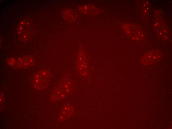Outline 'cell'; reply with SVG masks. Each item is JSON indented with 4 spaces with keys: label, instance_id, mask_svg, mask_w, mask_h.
<instances>
[{
    "label": "cell",
    "instance_id": "1",
    "mask_svg": "<svg viewBox=\"0 0 172 129\" xmlns=\"http://www.w3.org/2000/svg\"><path fill=\"white\" fill-rule=\"evenodd\" d=\"M73 89V83L71 77L67 74H64L52 90L51 101H56L65 98L71 93Z\"/></svg>",
    "mask_w": 172,
    "mask_h": 129
},
{
    "label": "cell",
    "instance_id": "2",
    "mask_svg": "<svg viewBox=\"0 0 172 129\" xmlns=\"http://www.w3.org/2000/svg\"><path fill=\"white\" fill-rule=\"evenodd\" d=\"M51 77V72L48 69H42L38 71L32 78L34 87L39 90L45 89L48 86Z\"/></svg>",
    "mask_w": 172,
    "mask_h": 129
},
{
    "label": "cell",
    "instance_id": "3",
    "mask_svg": "<svg viewBox=\"0 0 172 129\" xmlns=\"http://www.w3.org/2000/svg\"><path fill=\"white\" fill-rule=\"evenodd\" d=\"M88 64L86 55L80 50L77 55L76 69L78 74L84 77H87L89 75Z\"/></svg>",
    "mask_w": 172,
    "mask_h": 129
},
{
    "label": "cell",
    "instance_id": "4",
    "mask_svg": "<svg viewBox=\"0 0 172 129\" xmlns=\"http://www.w3.org/2000/svg\"><path fill=\"white\" fill-rule=\"evenodd\" d=\"M161 54L158 51L154 50L146 54L141 60L144 65H150L157 62L160 59Z\"/></svg>",
    "mask_w": 172,
    "mask_h": 129
},
{
    "label": "cell",
    "instance_id": "5",
    "mask_svg": "<svg viewBox=\"0 0 172 129\" xmlns=\"http://www.w3.org/2000/svg\"><path fill=\"white\" fill-rule=\"evenodd\" d=\"M74 111L73 107L72 105L67 103L65 104L62 108L59 115L58 121L62 122L66 120L72 115Z\"/></svg>",
    "mask_w": 172,
    "mask_h": 129
},
{
    "label": "cell",
    "instance_id": "6",
    "mask_svg": "<svg viewBox=\"0 0 172 129\" xmlns=\"http://www.w3.org/2000/svg\"><path fill=\"white\" fill-rule=\"evenodd\" d=\"M35 62L34 58L30 56H26L19 58L17 61L16 67L19 68H25L31 66Z\"/></svg>",
    "mask_w": 172,
    "mask_h": 129
},
{
    "label": "cell",
    "instance_id": "7",
    "mask_svg": "<svg viewBox=\"0 0 172 129\" xmlns=\"http://www.w3.org/2000/svg\"><path fill=\"white\" fill-rule=\"evenodd\" d=\"M63 15L66 20L70 22L75 21L77 17L76 12L70 8H66L64 10Z\"/></svg>",
    "mask_w": 172,
    "mask_h": 129
},
{
    "label": "cell",
    "instance_id": "8",
    "mask_svg": "<svg viewBox=\"0 0 172 129\" xmlns=\"http://www.w3.org/2000/svg\"><path fill=\"white\" fill-rule=\"evenodd\" d=\"M7 64L10 66H12L16 64V61L15 58H11L8 59L6 61Z\"/></svg>",
    "mask_w": 172,
    "mask_h": 129
}]
</instances>
